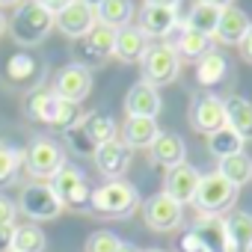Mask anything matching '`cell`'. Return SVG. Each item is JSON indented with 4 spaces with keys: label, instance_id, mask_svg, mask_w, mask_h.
<instances>
[{
    "label": "cell",
    "instance_id": "1",
    "mask_svg": "<svg viewBox=\"0 0 252 252\" xmlns=\"http://www.w3.org/2000/svg\"><path fill=\"white\" fill-rule=\"evenodd\" d=\"M54 27H57L54 12L48 6H42L39 0H24V3L15 9V15L9 18V33L24 48H33V45L45 42Z\"/></svg>",
    "mask_w": 252,
    "mask_h": 252
},
{
    "label": "cell",
    "instance_id": "2",
    "mask_svg": "<svg viewBox=\"0 0 252 252\" xmlns=\"http://www.w3.org/2000/svg\"><path fill=\"white\" fill-rule=\"evenodd\" d=\"M27 116L51 125V128H63V131L71 128L74 122H80L77 104H71V101L54 95V89H42V86H36L27 95Z\"/></svg>",
    "mask_w": 252,
    "mask_h": 252
},
{
    "label": "cell",
    "instance_id": "3",
    "mask_svg": "<svg viewBox=\"0 0 252 252\" xmlns=\"http://www.w3.org/2000/svg\"><path fill=\"white\" fill-rule=\"evenodd\" d=\"M137 208H140V193L125 178L107 181L98 190H92V214H98V217L119 220V217H131Z\"/></svg>",
    "mask_w": 252,
    "mask_h": 252
},
{
    "label": "cell",
    "instance_id": "4",
    "mask_svg": "<svg viewBox=\"0 0 252 252\" xmlns=\"http://www.w3.org/2000/svg\"><path fill=\"white\" fill-rule=\"evenodd\" d=\"M181 71V57L175 51V45L169 42H158V45H149V51L143 54L140 60V74H143V83L149 86H166L178 77Z\"/></svg>",
    "mask_w": 252,
    "mask_h": 252
},
{
    "label": "cell",
    "instance_id": "5",
    "mask_svg": "<svg viewBox=\"0 0 252 252\" xmlns=\"http://www.w3.org/2000/svg\"><path fill=\"white\" fill-rule=\"evenodd\" d=\"M63 166H65V152L51 137H36L24 152V169L36 181H51Z\"/></svg>",
    "mask_w": 252,
    "mask_h": 252
},
{
    "label": "cell",
    "instance_id": "6",
    "mask_svg": "<svg viewBox=\"0 0 252 252\" xmlns=\"http://www.w3.org/2000/svg\"><path fill=\"white\" fill-rule=\"evenodd\" d=\"M18 211H21L24 217H30V220L42 222V220H57V217L65 211V205L60 202L54 184H48V181H33V184H24V190H21V196H18Z\"/></svg>",
    "mask_w": 252,
    "mask_h": 252
},
{
    "label": "cell",
    "instance_id": "7",
    "mask_svg": "<svg viewBox=\"0 0 252 252\" xmlns=\"http://www.w3.org/2000/svg\"><path fill=\"white\" fill-rule=\"evenodd\" d=\"M60 202L71 211H92V187L86 181V175L80 172V166L65 163L54 178H51Z\"/></svg>",
    "mask_w": 252,
    "mask_h": 252
},
{
    "label": "cell",
    "instance_id": "8",
    "mask_svg": "<svg viewBox=\"0 0 252 252\" xmlns=\"http://www.w3.org/2000/svg\"><path fill=\"white\" fill-rule=\"evenodd\" d=\"M193 131L199 134H214L220 128H225V101L217 95V92H208V89H196L193 98H190V113H187Z\"/></svg>",
    "mask_w": 252,
    "mask_h": 252
},
{
    "label": "cell",
    "instance_id": "9",
    "mask_svg": "<svg viewBox=\"0 0 252 252\" xmlns=\"http://www.w3.org/2000/svg\"><path fill=\"white\" fill-rule=\"evenodd\" d=\"M237 199V187L228 184L220 172H208L202 175L199 181V193H196V208L199 214H211V217H220L222 211H228Z\"/></svg>",
    "mask_w": 252,
    "mask_h": 252
},
{
    "label": "cell",
    "instance_id": "10",
    "mask_svg": "<svg viewBox=\"0 0 252 252\" xmlns=\"http://www.w3.org/2000/svg\"><path fill=\"white\" fill-rule=\"evenodd\" d=\"M143 220L152 231H175L184 222V205H178L163 190L143 202Z\"/></svg>",
    "mask_w": 252,
    "mask_h": 252
},
{
    "label": "cell",
    "instance_id": "11",
    "mask_svg": "<svg viewBox=\"0 0 252 252\" xmlns=\"http://www.w3.org/2000/svg\"><path fill=\"white\" fill-rule=\"evenodd\" d=\"M74 54H77V65H92V63L110 60L116 54V30H110L104 24H95L92 33H86L83 39H77Z\"/></svg>",
    "mask_w": 252,
    "mask_h": 252
},
{
    "label": "cell",
    "instance_id": "12",
    "mask_svg": "<svg viewBox=\"0 0 252 252\" xmlns=\"http://www.w3.org/2000/svg\"><path fill=\"white\" fill-rule=\"evenodd\" d=\"M89 92H92V71L86 65L71 63V65H65V68L57 71V77H54V95H60V98H65L71 104H80Z\"/></svg>",
    "mask_w": 252,
    "mask_h": 252
},
{
    "label": "cell",
    "instance_id": "13",
    "mask_svg": "<svg viewBox=\"0 0 252 252\" xmlns=\"http://www.w3.org/2000/svg\"><path fill=\"white\" fill-rule=\"evenodd\" d=\"M199 181H202V172H199L193 163H181V166H175V169L166 172V178H163V193L172 196L178 205H190V202H196Z\"/></svg>",
    "mask_w": 252,
    "mask_h": 252
},
{
    "label": "cell",
    "instance_id": "14",
    "mask_svg": "<svg viewBox=\"0 0 252 252\" xmlns=\"http://www.w3.org/2000/svg\"><path fill=\"white\" fill-rule=\"evenodd\" d=\"M54 18H57V27H60L68 39H83V36L92 33L95 24H98L95 9L86 6L83 0H71V3H68L65 9H60Z\"/></svg>",
    "mask_w": 252,
    "mask_h": 252
},
{
    "label": "cell",
    "instance_id": "15",
    "mask_svg": "<svg viewBox=\"0 0 252 252\" xmlns=\"http://www.w3.org/2000/svg\"><path fill=\"white\" fill-rule=\"evenodd\" d=\"M181 24V18H178V9H166V6H143L140 9V18H137V30L149 39H163V36H169L175 27Z\"/></svg>",
    "mask_w": 252,
    "mask_h": 252
},
{
    "label": "cell",
    "instance_id": "16",
    "mask_svg": "<svg viewBox=\"0 0 252 252\" xmlns=\"http://www.w3.org/2000/svg\"><path fill=\"white\" fill-rule=\"evenodd\" d=\"M95 166H98L101 175H107L110 181H116V178H122L125 172H128V166H131V149L116 137V140L98 146V152H95Z\"/></svg>",
    "mask_w": 252,
    "mask_h": 252
},
{
    "label": "cell",
    "instance_id": "17",
    "mask_svg": "<svg viewBox=\"0 0 252 252\" xmlns=\"http://www.w3.org/2000/svg\"><path fill=\"white\" fill-rule=\"evenodd\" d=\"M163 131L158 128V119H143V116H128L122 125V143L128 149H152L155 140Z\"/></svg>",
    "mask_w": 252,
    "mask_h": 252
},
{
    "label": "cell",
    "instance_id": "18",
    "mask_svg": "<svg viewBox=\"0 0 252 252\" xmlns=\"http://www.w3.org/2000/svg\"><path fill=\"white\" fill-rule=\"evenodd\" d=\"M249 27H252V21H249V15L243 9L225 6V9H220V24H217L214 39L220 45H240L243 36L249 33Z\"/></svg>",
    "mask_w": 252,
    "mask_h": 252
},
{
    "label": "cell",
    "instance_id": "19",
    "mask_svg": "<svg viewBox=\"0 0 252 252\" xmlns=\"http://www.w3.org/2000/svg\"><path fill=\"white\" fill-rule=\"evenodd\" d=\"M125 113L128 116H143V119H155L160 113V95L155 86L149 83H134L125 95Z\"/></svg>",
    "mask_w": 252,
    "mask_h": 252
},
{
    "label": "cell",
    "instance_id": "20",
    "mask_svg": "<svg viewBox=\"0 0 252 252\" xmlns=\"http://www.w3.org/2000/svg\"><path fill=\"white\" fill-rule=\"evenodd\" d=\"M222 101H225V125L240 140H252V101L243 95H228Z\"/></svg>",
    "mask_w": 252,
    "mask_h": 252
},
{
    "label": "cell",
    "instance_id": "21",
    "mask_svg": "<svg viewBox=\"0 0 252 252\" xmlns=\"http://www.w3.org/2000/svg\"><path fill=\"white\" fill-rule=\"evenodd\" d=\"M3 77H6V83L27 89V86H36V83H39L42 68H39V63H36L33 57H27V54H12V57L6 60Z\"/></svg>",
    "mask_w": 252,
    "mask_h": 252
},
{
    "label": "cell",
    "instance_id": "22",
    "mask_svg": "<svg viewBox=\"0 0 252 252\" xmlns=\"http://www.w3.org/2000/svg\"><path fill=\"white\" fill-rule=\"evenodd\" d=\"M225 237L231 252H246L252 246V214L249 211H231L225 220Z\"/></svg>",
    "mask_w": 252,
    "mask_h": 252
},
{
    "label": "cell",
    "instance_id": "23",
    "mask_svg": "<svg viewBox=\"0 0 252 252\" xmlns=\"http://www.w3.org/2000/svg\"><path fill=\"white\" fill-rule=\"evenodd\" d=\"M146 51H149V39L137 27L128 24V27H122L116 33V54L113 57H119L122 63H140Z\"/></svg>",
    "mask_w": 252,
    "mask_h": 252
},
{
    "label": "cell",
    "instance_id": "24",
    "mask_svg": "<svg viewBox=\"0 0 252 252\" xmlns=\"http://www.w3.org/2000/svg\"><path fill=\"white\" fill-rule=\"evenodd\" d=\"M193 231L202 237V243H205L211 252H231V249H228V237H225V222H222L220 217L199 214V220L193 222Z\"/></svg>",
    "mask_w": 252,
    "mask_h": 252
},
{
    "label": "cell",
    "instance_id": "25",
    "mask_svg": "<svg viewBox=\"0 0 252 252\" xmlns=\"http://www.w3.org/2000/svg\"><path fill=\"white\" fill-rule=\"evenodd\" d=\"M184 140L178 137V134H160L158 140H155V146H152V158H155V163L158 166H163V169H175V166H181L184 163Z\"/></svg>",
    "mask_w": 252,
    "mask_h": 252
},
{
    "label": "cell",
    "instance_id": "26",
    "mask_svg": "<svg viewBox=\"0 0 252 252\" xmlns=\"http://www.w3.org/2000/svg\"><path fill=\"white\" fill-rule=\"evenodd\" d=\"M98 15V24L110 27V30H122V27H128L131 18H134V3L131 0H104V3L95 9Z\"/></svg>",
    "mask_w": 252,
    "mask_h": 252
},
{
    "label": "cell",
    "instance_id": "27",
    "mask_svg": "<svg viewBox=\"0 0 252 252\" xmlns=\"http://www.w3.org/2000/svg\"><path fill=\"white\" fill-rule=\"evenodd\" d=\"M217 24H220V9L202 3V0H196V3L190 6V12H187V18L181 21V27L196 30V33H205V36H211V39H214V33H217Z\"/></svg>",
    "mask_w": 252,
    "mask_h": 252
},
{
    "label": "cell",
    "instance_id": "28",
    "mask_svg": "<svg viewBox=\"0 0 252 252\" xmlns=\"http://www.w3.org/2000/svg\"><path fill=\"white\" fill-rule=\"evenodd\" d=\"M217 172H220V175H222L228 184H234V187L240 190L243 184H249V181H252V158H249L246 152H240V155H231V158L220 160Z\"/></svg>",
    "mask_w": 252,
    "mask_h": 252
},
{
    "label": "cell",
    "instance_id": "29",
    "mask_svg": "<svg viewBox=\"0 0 252 252\" xmlns=\"http://www.w3.org/2000/svg\"><path fill=\"white\" fill-rule=\"evenodd\" d=\"M243 143H246V140H240V137L228 128V125L205 137L208 152H211L214 158H220V160H225V158H231V155H240V152H243Z\"/></svg>",
    "mask_w": 252,
    "mask_h": 252
},
{
    "label": "cell",
    "instance_id": "30",
    "mask_svg": "<svg viewBox=\"0 0 252 252\" xmlns=\"http://www.w3.org/2000/svg\"><path fill=\"white\" fill-rule=\"evenodd\" d=\"M175 51H178V57L202 60L205 54H211V51H214V39H211V36H205V33H196V30L181 27L178 42H175Z\"/></svg>",
    "mask_w": 252,
    "mask_h": 252
},
{
    "label": "cell",
    "instance_id": "31",
    "mask_svg": "<svg viewBox=\"0 0 252 252\" xmlns=\"http://www.w3.org/2000/svg\"><path fill=\"white\" fill-rule=\"evenodd\" d=\"M225 74H228V60H225L222 54H217V51L205 54V57L199 60V65H196V80H199V86H217V83L225 80Z\"/></svg>",
    "mask_w": 252,
    "mask_h": 252
},
{
    "label": "cell",
    "instance_id": "32",
    "mask_svg": "<svg viewBox=\"0 0 252 252\" xmlns=\"http://www.w3.org/2000/svg\"><path fill=\"white\" fill-rule=\"evenodd\" d=\"M21 166H24V149H18V146L3 140L0 143V187L15 184Z\"/></svg>",
    "mask_w": 252,
    "mask_h": 252
},
{
    "label": "cell",
    "instance_id": "33",
    "mask_svg": "<svg viewBox=\"0 0 252 252\" xmlns=\"http://www.w3.org/2000/svg\"><path fill=\"white\" fill-rule=\"evenodd\" d=\"M48 246V237L39 225L33 222H24V225H15V234H12V252H45Z\"/></svg>",
    "mask_w": 252,
    "mask_h": 252
},
{
    "label": "cell",
    "instance_id": "34",
    "mask_svg": "<svg viewBox=\"0 0 252 252\" xmlns=\"http://www.w3.org/2000/svg\"><path fill=\"white\" fill-rule=\"evenodd\" d=\"M80 125H83V131H86L98 146L116 140V122H113L107 113H86V116H80Z\"/></svg>",
    "mask_w": 252,
    "mask_h": 252
},
{
    "label": "cell",
    "instance_id": "35",
    "mask_svg": "<svg viewBox=\"0 0 252 252\" xmlns=\"http://www.w3.org/2000/svg\"><path fill=\"white\" fill-rule=\"evenodd\" d=\"M65 143H68L71 152H77L80 158H95V152H98V143L83 131L80 122H74L71 128H65Z\"/></svg>",
    "mask_w": 252,
    "mask_h": 252
},
{
    "label": "cell",
    "instance_id": "36",
    "mask_svg": "<svg viewBox=\"0 0 252 252\" xmlns=\"http://www.w3.org/2000/svg\"><path fill=\"white\" fill-rule=\"evenodd\" d=\"M119 246H122V240L113 231H92L86 237L83 252H119Z\"/></svg>",
    "mask_w": 252,
    "mask_h": 252
},
{
    "label": "cell",
    "instance_id": "37",
    "mask_svg": "<svg viewBox=\"0 0 252 252\" xmlns=\"http://www.w3.org/2000/svg\"><path fill=\"white\" fill-rule=\"evenodd\" d=\"M178 252H211L205 243H202V237L190 228V231H184L181 237H178Z\"/></svg>",
    "mask_w": 252,
    "mask_h": 252
},
{
    "label": "cell",
    "instance_id": "38",
    "mask_svg": "<svg viewBox=\"0 0 252 252\" xmlns=\"http://www.w3.org/2000/svg\"><path fill=\"white\" fill-rule=\"evenodd\" d=\"M18 220V205L6 196H0V225H15Z\"/></svg>",
    "mask_w": 252,
    "mask_h": 252
},
{
    "label": "cell",
    "instance_id": "39",
    "mask_svg": "<svg viewBox=\"0 0 252 252\" xmlns=\"http://www.w3.org/2000/svg\"><path fill=\"white\" fill-rule=\"evenodd\" d=\"M12 234L15 225H0V252H12Z\"/></svg>",
    "mask_w": 252,
    "mask_h": 252
},
{
    "label": "cell",
    "instance_id": "40",
    "mask_svg": "<svg viewBox=\"0 0 252 252\" xmlns=\"http://www.w3.org/2000/svg\"><path fill=\"white\" fill-rule=\"evenodd\" d=\"M237 48H240V57H243V60L252 65V27H249V33L243 36V42H240Z\"/></svg>",
    "mask_w": 252,
    "mask_h": 252
},
{
    "label": "cell",
    "instance_id": "41",
    "mask_svg": "<svg viewBox=\"0 0 252 252\" xmlns=\"http://www.w3.org/2000/svg\"><path fill=\"white\" fill-rule=\"evenodd\" d=\"M39 3H42V6H48V9H51V12L57 15L60 9H65V6L71 3V0H39Z\"/></svg>",
    "mask_w": 252,
    "mask_h": 252
},
{
    "label": "cell",
    "instance_id": "42",
    "mask_svg": "<svg viewBox=\"0 0 252 252\" xmlns=\"http://www.w3.org/2000/svg\"><path fill=\"white\" fill-rule=\"evenodd\" d=\"M149 6H166V9H178L181 0H146Z\"/></svg>",
    "mask_w": 252,
    "mask_h": 252
},
{
    "label": "cell",
    "instance_id": "43",
    "mask_svg": "<svg viewBox=\"0 0 252 252\" xmlns=\"http://www.w3.org/2000/svg\"><path fill=\"white\" fill-rule=\"evenodd\" d=\"M208 6H217V9H225V6H234V0H202Z\"/></svg>",
    "mask_w": 252,
    "mask_h": 252
},
{
    "label": "cell",
    "instance_id": "44",
    "mask_svg": "<svg viewBox=\"0 0 252 252\" xmlns=\"http://www.w3.org/2000/svg\"><path fill=\"white\" fill-rule=\"evenodd\" d=\"M21 3H24V0H0V9H3V6H15L18 9Z\"/></svg>",
    "mask_w": 252,
    "mask_h": 252
},
{
    "label": "cell",
    "instance_id": "45",
    "mask_svg": "<svg viewBox=\"0 0 252 252\" xmlns=\"http://www.w3.org/2000/svg\"><path fill=\"white\" fill-rule=\"evenodd\" d=\"M119 252H143V249H137L134 243H122V246H119Z\"/></svg>",
    "mask_w": 252,
    "mask_h": 252
},
{
    "label": "cell",
    "instance_id": "46",
    "mask_svg": "<svg viewBox=\"0 0 252 252\" xmlns=\"http://www.w3.org/2000/svg\"><path fill=\"white\" fill-rule=\"evenodd\" d=\"M6 27H9V21H6V15H3V12H0V36L6 33Z\"/></svg>",
    "mask_w": 252,
    "mask_h": 252
},
{
    "label": "cell",
    "instance_id": "47",
    "mask_svg": "<svg viewBox=\"0 0 252 252\" xmlns=\"http://www.w3.org/2000/svg\"><path fill=\"white\" fill-rule=\"evenodd\" d=\"M83 3H86V6H92V9H98V6L104 3V0H83Z\"/></svg>",
    "mask_w": 252,
    "mask_h": 252
},
{
    "label": "cell",
    "instance_id": "48",
    "mask_svg": "<svg viewBox=\"0 0 252 252\" xmlns=\"http://www.w3.org/2000/svg\"><path fill=\"white\" fill-rule=\"evenodd\" d=\"M149 252H169V249H149Z\"/></svg>",
    "mask_w": 252,
    "mask_h": 252
},
{
    "label": "cell",
    "instance_id": "49",
    "mask_svg": "<svg viewBox=\"0 0 252 252\" xmlns=\"http://www.w3.org/2000/svg\"><path fill=\"white\" fill-rule=\"evenodd\" d=\"M246 252H252V246H249V249H246Z\"/></svg>",
    "mask_w": 252,
    "mask_h": 252
}]
</instances>
